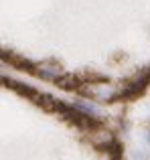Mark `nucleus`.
Segmentation results:
<instances>
[{
    "instance_id": "nucleus-1",
    "label": "nucleus",
    "mask_w": 150,
    "mask_h": 160,
    "mask_svg": "<svg viewBox=\"0 0 150 160\" xmlns=\"http://www.w3.org/2000/svg\"><path fill=\"white\" fill-rule=\"evenodd\" d=\"M37 73H39L43 79H55V81L61 77V71H59V67H53V65H41Z\"/></svg>"
},
{
    "instance_id": "nucleus-2",
    "label": "nucleus",
    "mask_w": 150,
    "mask_h": 160,
    "mask_svg": "<svg viewBox=\"0 0 150 160\" xmlns=\"http://www.w3.org/2000/svg\"><path fill=\"white\" fill-rule=\"evenodd\" d=\"M77 109H81L83 113H87V116H99V109L95 108V106H91V103H77V106H75Z\"/></svg>"
}]
</instances>
